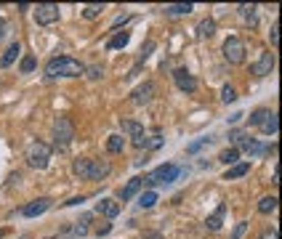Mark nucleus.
I'll return each instance as SVG.
<instances>
[{
    "mask_svg": "<svg viewBox=\"0 0 282 239\" xmlns=\"http://www.w3.org/2000/svg\"><path fill=\"white\" fill-rule=\"evenodd\" d=\"M86 75V67L72 56H56L45 64V77L56 80V77H80Z\"/></svg>",
    "mask_w": 282,
    "mask_h": 239,
    "instance_id": "1",
    "label": "nucleus"
},
{
    "mask_svg": "<svg viewBox=\"0 0 282 239\" xmlns=\"http://www.w3.org/2000/svg\"><path fill=\"white\" fill-rule=\"evenodd\" d=\"M179 175H184V170L179 165H160V167H155L147 178H144V186H157V184H171V181H176Z\"/></svg>",
    "mask_w": 282,
    "mask_h": 239,
    "instance_id": "2",
    "label": "nucleus"
},
{
    "mask_svg": "<svg viewBox=\"0 0 282 239\" xmlns=\"http://www.w3.org/2000/svg\"><path fill=\"white\" fill-rule=\"evenodd\" d=\"M48 160H51V146L45 141H32L27 146V162L32 167L43 170V167H48Z\"/></svg>",
    "mask_w": 282,
    "mask_h": 239,
    "instance_id": "3",
    "label": "nucleus"
},
{
    "mask_svg": "<svg viewBox=\"0 0 282 239\" xmlns=\"http://www.w3.org/2000/svg\"><path fill=\"white\" fill-rule=\"evenodd\" d=\"M53 138H56V149H67L75 138V125L69 117H59L53 123Z\"/></svg>",
    "mask_w": 282,
    "mask_h": 239,
    "instance_id": "4",
    "label": "nucleus"
},
{
    "mask_svg": "<svg viewBox=\"0 0 282 239\" xmlns=\"http://www.w3.org/2000/svg\"><path fill=\"white\" fill-rule=\"evenodd\" d=\"M221 53H224V58H227L229 64H242L248 51H245V43L240 38H229L224 43V48H221Z\"/></svg>",
    "mask_w": 282,
    "mask_h": 239,
    "instance_id": "5",
    "label": "nucleus"
},
{
    "mask_svg": "<svg viewBox=\"0 0 282 239\" xmlns=\"http://www.w3.org/2000/svg\"><path fill=\"white\" fill-rule=\"evenodd\" d=\"M35 21L48 27V24H56L59 21V6L56 3H40L35 8Z\"/></svg>",
    "mask_w": 282,
    "mask_h": 239,
    "instance_id": "6",
    "label": "nucleus"
},
{
    "mask_svg": "<svg viewBox=\"0 0 282 239\" xmlns=\"http://www.w3.org/2000/svg\"><path fill=\"white\" fill-rule=\"evenodd\" d=\"M173 80H176V85H179V91H184V93H194L197 91V80H194V75L189 69H184V67H179L173 72Z\"/></svg>",
    "mask_w": 282,
    "mask_h": 239,
    "instance_id": "7",
    "label": "nucleus"
},
{
    "mask_svg": "<svg viewBox=\"0 0 282 239\" xmlns=\"http://www.w3.org/2000/svg\"><path fill=\"white\" fill-rule=\"evenodd\" d=\"M274 64H277V58H274V53H261L258 56V62L253 64V75H258V77H266V75H272V69H274Z\"/></svg>",
    "mask_w": 282,
    "mask_h": 239,
    "instance_id": "8",
    "label": "nucleus"
},
{
    "mask_svg": "<svg viewBox=\"0 0 282 239\" xmlns=\"http://www.w3.org/2000/svg\"><path fill=\"white\" fill-rule=\"evenodd\" d=\"M112 173V165L107 160H91V167H88V181H101Z\"/></svg>",
    "mask_w": 282,
    "mask_h": 239,
    "instance_id": "9",
    "label": "nucleus"
},
{
    "mask_svg": "<svg viewBox=\"0 0 282 239\" xmlns=\"http://www.w3.org/2000/svg\"><path fill=\"white\" fill-rule=\"evenodd\" d=\"M48 207H51V199L48 197H40V199H32L30 205H24L21 215H24V218H38V215H43Z\"/></svg>",
    "mask_w": 282,
    "mask_h": 239,
    "instance_id": "10",
    "label": "nucleus"
},
{
    "mask_svg": "<svg viewBox=\"0 0 282 239\" xmlns=\"http://www.w3.org/2000/svg\"><path fill=\"white\" fill-rule=\"evenodd\" d=\"M141 189H144V178H131V181H128V184L120 189V194H117V197H120L123 202H131Z\"/></svg>",
    "mask_w": 282,
    "mask_h": 239,
    "instance_id": "11",
    "label": "nucleus"
},
{
    "mask_svg": "<svg viewBox=\"0 0 282 239\" xmlns=\"http://www.w3.org/2000/svg\"><path fill=\"white\" fill-rule=\"evenodd\" d=\"M96 213H99V215H104V218H117V215H120V205H117L115 199L104 197V199H99V202H96Z\"/></svg>",
    "mask_w": 282,
    "mask_h": 239,
    "instance_id": "12",
    "label": "nucleus"
},
{
    "mask_svg": "<svg viewBox=\"0 0 282 239\" xmlns=\"http://www.w3.org/2000/svg\"><path fill=\"white\" fill-rule=\"evenodd\" d=\"M131 96H133V104H149L152 96H155V82H144V85H138Z\"/></svg>",
    "mask_w": 282,
    "mask_h": 239,
    "instance_id": "13",
    "label": "nucleus"
},
{
    "mask_svg": "<svg viewBox=\"0 0 282 239\" xmlns=\"http://www.w3.org/2000/svg\"><path fill=\"white\" fill-rule=\"evenodd\" d=\"M224 215H227V202H221V205L216 207V213H213V215H208L205 229H210V231H218V229H221V223H224Z\"/></svg>",
    "mask_w": 282,
    "mask_h": 239,
    "instance_id": "14",
    "label": "nucleus"
},
{
    "mask_svg": "<svg viewBox=\"0 0 282 239\" xmlns=\"http://www.w3.org/2000/svg\"><path fill=\"white\" fill-rule=\"evenodd\" d=\"M120 128H123V133H128L133 141L144 136V125L136 123V120H120Z\"/></svg>",
    "mask_w": 282,
    "mask_h": 239,
    "instance_id": "15",
    "label": "nucleus"
},
{
    "mask_svg": "<svg viewBox=\"0 0 282 239\" xmlns=\"http://www.w3.org/2000/svg\"><path fill=\"white\" fill-rule=\"evenodd\" d=\"M250 173V165L248 162H237V165H232L227 175H224V181H234V178H242V175H248Z\"/></svg>",
    "mask_w": 282,
    "mask_h": 239,
    "instance_id": "16",
    "label": "nucleus"
},
{
    "mask_svg": "<svg viewBox=\"0 0 282 239\" xmlns=\"http://www.w3.org/2000/svg\"><path fill=\"white\" fill-rule=\"evenodd\" d=\"M19 53H21V45H19V43H11V45H8V51L0 56V67H11V64L16 62V56H19Z\"/></svg>",
    "mask_w": 282,
    "mask_h": 239,
    "instance_id": "17",
    "label": "nucleus"
},
{
    "mask_svg": "<svg viewBox=\"0 0 282 239\" xmlns=\"http://www.w3.org/2000/svg\"><path fill=\"white\" fill-rule=\"evenodd\" d=\"M261 130H264L266 136H274L277 130H279V117H277L274 112H269V117H266L264 123H261Z\"/></svg>",
    "mask_w": 282,
    "mask_h": 239,
    "instance_id": "18",
    "label": "nucleus"
},
{
    "mask_svg": "<svg viewBox=\"0 0 282 239\" xmlns=\"http://www.w3.org/2000/svg\"><path fill=\"white\" fill-rule=\"evenodd\" d=\"M194 6L192 3H176V6H165V14L171 16H184V14H192Z\"/></svg>",
    "mask_w": 282,
    "mask_h": 239,
    "instance_id": "19",
    "label": "nucleus"
},
{
    "mask_svg": "<svg viewBox=\"0 0 282 239\" xmlns=\"http://www.w3.org/2000/svg\"><path fill=\"white\" fill-rule=\"evenodd\" d=\"M197 32H200V38H213V35H216V21L213 19H203V21H200V27H197Z\"/></svg>",
    "mask_w": 282,
    "mask_h": 239,
    "instance_id": "20",
    "label": "nucleus"
},
{
    "mask_svg": "<svg viewBox=\"0 0 282 239\" xmlns=\"http://www.w3.org/2000/svg\"><path fill=\"white\" fill-rule=\"evenodd\" d=\"M218 160L224 162V165H237V160H240V149L237 146H232V149H224L218 154Z\"/></svg>",
    "mask_w": 282,
    "mask_h": 239,
    "instance_id": "21",
    "label": "nucleus"
},
{
    "mask_svg": "<svg viewBox=\"0 0 282 239\" xmlns=\"http://www.w3.org/2000/svg\"><path fill=\"white\" fill-rule=\"evenodd\" d=\"M88 167H91V160L88 157H80L72 162V173L80 175V178H88Z\"/></svg>",
    "mask_w": 282,
    "mask_h": 239,
    "instance_id": "22",
    "label": "nucleus"
},
{
    "mask_svg": "<svg viewBox=\"0 0 282 239\" xmlns=\"http://www.w3.org/2000/svg\"><path fill=\"white\" fill-rule=\"evenodd\" d=\"M128 40H131V32H117L115 38L107 43V48H109V51H115V48H125Z\"/></svg>",
    "mask_w": 282,
    "mask_h": 239,
    "instance_id": "23",
    "label": "nucleus"
},
{
    "mask_svg": "<svg viewBox=\"0 0 282 239\" xmlns=\"http://www.w3.org/2000/svg\"><path fill=\"white\" fill-rule=\"evenodd\" d=\"M277 202H279V199H277L274 194H272V197H264L261 202H258V213H264V215L274 213V210H277Z\"/></svg>",
    "mask_w": 282,
    "mask_h": 239,
    "instance_id": "24",
    "label": "nucleus"
},
{
    "mask_svg": "<svg viewBox=\"0 0 282 239\" xmlns=\"http://www.w3.org/2000/svg\"><path fill=\"white\" fill-rule=\"evenodd\" d=\"M123 149H125L123 136H109V138H107V152H109V154H120Z\"/></svg>",
    "mask_w": 282,
    "mask_h": 239,
    "instance_id": "25",
    "label": "nucleus"
},
{
    "mask_svg": "<svg viewBox=\"0 0 282 239\" xmlns=\"http://www.w3.org/2000/svg\"><path fill=\"white\" fill-rule=\"evenodd\" d=\"M242 149L248 152V154H264V152H269V149L264 146V143H258V141H253V138L245 141V143H242Z\"/></svg>",
    "mask_w": 282,
    "mask_h": 239,
    "instance_id": "26",
    "label": "nucleus"
},
{
    "mask_svg": "<svg viewBox=\"0 0 282 239\" xmlns=\"http://www.w3.org/2000/svg\"><path fill=\"white\" fill-rule=\"evenodd\" d=\"M155 202H157V194L155 191H144V194L138 197V205L144 207V210H149V207H155Z\"/></svg>",
    "mask_w": 282,
    "mask_h": 239,
    "instance_id": "27",
    "label": "nucleus"
},
{
    "mask_svg": "<svg viewBox=\"0 0 282 239\" xmlns=\"http://www.w3.org/2000/svg\"><path fill=\"white\" fill-rule=\"evenodd\" d=\"M266 117H269V109H256V112L248 117V123H250L253 128H261V123H264Z\"/></svg>",
    "mask_w": 282,
    "mask_h": 239,
    "instance_id": "28",
    "label": "nucleus"
},
{
    "mask_svg": "<svg viewBox=\"0 0 282 239\" xmlns=\"http://www.w3.org/2000/svg\"><path fill=\"white\" fill-rule=\"evenodd\" d=\"M101 11H104V6H86V8H83V19L93 21V19L101 16Z\"/></svg>",
    "mask_w": 282,
    "mask_h": 239,
    "instance_id": "29",
    "label": "nucleus"
},
{
    "mask_svg": "<svg viewBox=\"0 0 282 239\" xmlns=\"http://www.w3.org/2000/svg\"><path fill=\"white\" fill-rule=\"evenodd\" d=\"M256 6H240V16L248 21V24H256Z\"/></svg>",
    "mask_w": 282,
    "mask_h": 239,
    "instance_id": "30",
    "label": "nucleus"
},
{
    "mask_svg": "<svg viewBox=\"0 0 282 239\" xmlns=\"http://www.w3.org/2000/svg\"><path fill=\"white\" fill-rule=\"evenodd\" d=\"M38 67V62H35V56H24L21 58V64H19V69H21V75H30V72Z\"/></svg>",
    "mask_w": 282,
    "mask_h": 239,
    "instance_id": "31",
    "label": "nucleus"
},
{
    "mask_svg": "<svg viewBox=\"0 0 282 239\" xmlns=\"http://www.w3.org/2000/svg\"><path fill=\"white\" fill-rule=\"evenodd\" d=\"M221 101H224V104L237 101V91H234L232 85H224V88H221Z\"/></svg>",
    "mask_w": 282,
    "mask_h": 239,
    "instance_id": "32",
    "label": "nucleus"
},
{
    "mask_svg": "<svg viewBox=\"0 0 282 239\" xmlns=\"http://www.w3.org/2000/svg\"><path fill=\"white\" fill-rule=\"evenodd\" d=\"M160 146H162V136H160V133H155L152 138L144 141V149H160Z\"/></svg>",
    "mask_w": 282,
    "mask_h": 239,
    "instance_id": "33",
    "label": "nucleus"
},
{
    "mask_svg": "<svg viewBox=\"0 0 282 239\" xmlns=\"http://www.w3.org/2000/svg\"><path fill=\"white\" fill-rule=\"evenodd\" d=\"M152 51H155V43H152V40H149V43H147L144 48H141V56H138V64H144V62H147V58H149V53H152Z\"/></svg>",
    "mask_w": 282,
    "mask_h": 239,
    "instance_id": "34",
    "label": "nucleus"
},
{
    "mask_svg": "<svg viewBox=\"0 0 282 239\" xmlns=\"http://www.w3.org/2000/svg\"><path fill=\"white\" fill-rule=\"evenodd\" d=\"M269 40H272V45H274V48L279 45V21H274V24H272V32H269Z\"/></svg>",
    "mask_w": 282,
    "mask_h": 239,
    "instance_id": "35",
    "label": "nucleus"
},
{
    "mask_svg": "<svg viewBox=\"0 0 282 239\" xmlns=\"http://www.w3.org/2000/svg\"><path fill=\"white\" fill-rule=\"evenodd\" d=\"M245 231H248V223L242 221V223L234 226V231H232V236H229V239H242V234H245Z\"/></svg>",
    "mask_w": 282,
    "mask_h": 239,
    "instance_id": "36",
    "label": "nucleus"
},
{
    "mask_svg": "<svg viewBox=\"0 0 282 239\" xmlns=\"http://www.w3.org/2000/svg\"><path fill=\"white\" fill-rule=\"evenodd\" d=\"M234 143H245L248 141V133H242V130H232V136H229Z\"/></svg>",
    "mask_w": 282,
    "mask_h": 239,
    "instance_id": "37",
    "label": "nucleus"
},
{
    "mask_svg": "<svg viewBox=\"0 0 282 239\" xmlns=\"http://www.w3.org/2000/svg\"><path fill=\"white\" fill-rule=\"evenodd\" d=\"M258 239H279V234H277V229H272V226H269V229L261 231V236H258Z\"/></svg>",
    "mask_w": 282,
    "mask_h": 239,
    "instance_id": "38",
    "label": "nucleus"
},
{
    "mask_svg": "<svg viewBox=\"0 0 282 239\" xmlns=\"http://www.w3.org/2000/svg\"><path fill=\"white\" fill-rule=\"evenodd\" d=\"M86 72H88V77H91V80H99V77L104 75V69H101V67H88Z\"/></svg>",
    "mask_w": 282,
    "mask_h": 239,
    "instance_id": "39",
    "label": "nucleus"
},
{
    "mask_svg": "<svg viewBox=\"0 0 282 239\" xmlns=\"http://www.w3.org/2000/svg\"><path fill=\"white\" fill-rule=\"evenodd\" d=\"M208 141H210V138H200V141H194V143H192V146H189V149H186V152H189V154H194L197 149H203V146H205V143H208Z\"/></svg>",
    "mask_w": 282,
    "mask_h": 239,
    "instance_id": "40",
    "label": "nucleus"
},
{
    "mask_svg": "<svg viewBox=\"0 0 282 239\" xmlns=\"http://www.w3.org/2000/svg\"><path fill=\"white\" fill-rule=\"evenodd\" d=\"M109 229H112V226H109V223H104V226H99V229H96V236H104V234H109Z\"/></svg>",
    "mask_w": 282,
    "mask_h": 239,
    "instance_id": "41",
    "label": "nucleus"
},
{
    "mask_svg": "<svg viewBox=\"0 0 282 239\" xmlns=\"http://www.w3.org/2000/svg\"><path fill=\"white\" fill-rule=\"evenodd\" d=\"M6 32H8V21H6V19H0V40L6 38Z\"/></svg>",
    "mask_w": 282,
    "mask_h": 239,
    "instance_id": "42",
    "label": "nucleus"
},
{
    "mask_svg": "<svg viewBox=\"0 0 282 239\" xmlns=\"http://www.w3.org/2000/svg\"><path fill=\"white\" fill-rule=\"evenodd\" d=\"M80 202H86V197H72L69 202H64V205H80Z\"/></svg>",
    "mask_w": 282,
    "mask_h": 239,
    "instance_id": "43",
    "label": "nucleus"
},
{
    "mask_svg": "<svg viewBox=\"0 0 282 239\" xmlns=\"http://www.w3.org/2000/svg\"><path fill=\"white\" fill-rule=\"evenodd\" d=\"M242 117H245V114H240V112H237V114H232V117H229V123H240Z\"/></svg>",
    "mask_w": 282,
    "mask_h": 239,
    "instance_id": "44",
    "label": "nucleus"
},
{
    "mask_svg": "<svg viewBox=\"0 0 282 239\" xmlns=\"http://www.w3.org/2000/svg\"><path fill=\"white\" fill-rule=\"evenodd\" d=\"M56 239H77V236H69V234H64V236H56Z\"/></svg>",
    "mask_w": 282,
    "mask_h": 239,
    "instance_id": "45",
    "label": "nucleus"
},
{
    "mask_svg": "<svg viewBox=\"0 0 282 239\" xmlns=\"http://www.w3.org/2000/svg\"><path fill=\"white\" fill-rule=\"evenodd\" d=\"M0 236H6V229H0Z\"/></svg>",
    "mask_w": 282,
    "mask_h": 239,
    "instance_id": "46",
    "label": "nucleus"
},
{
    "mask_svg": "<svg viewBox=\"0 0 282 239\" xmlns=\"http://www.w3.org/2000/svg\"><path fill=\"white\" fill-rule=\"evenodd\" d=\"M19 239H30V236H19Z\"/></svg>",
    "mask_w": 282,
    "mask_h": 239,
    "instance_id": "47",
    "label": "nucleus"
},
{
    "mask_svg": "<svg viewBox=\"0 0 282 239\" xmlns=\"http://www.w3.org/2000/svg\"><path fill=\"white\" fill-rule=\"evenodd\" d=\"M48 239H56V236H48Z\"/></svg>",
    "mask_w": 282,
    "mask_h": 239,
    "instance_id": "48",
    "label": "nucleus"
}]
</instances>
